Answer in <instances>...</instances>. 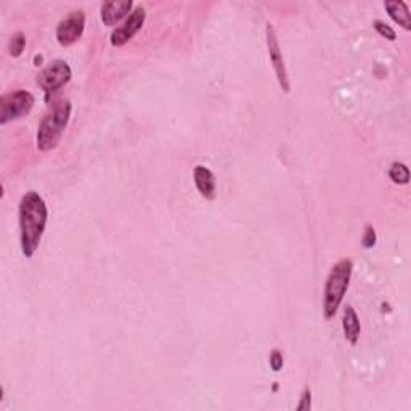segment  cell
I'll return each instance as SVG.
<instances>
[{
  "instance_id": "6da1fadb",
  "label": "cell",
  "mask_w": 411,
  "mask_h": 411,
  "mask_svg": "<svg viewBox=\"0 0 411 411\" xmlns=\"http://www.w3.org/2000/svg\"><path fill=\"white\" fill-rule=\"evenodd\" d=\"M19 219V243L24 257L31 259L42 240L49 220L47 202L37 191L24 193L18 207Z\"/></svg>"
},
{
  "instance_id": "7a4b0ae2",
  "label": "cell",
  "mask_w": 411,
  "mask_h": 411,
  "mask_svg": "<svg viewBox=\"0 0 411 411\" xmlns=\"http://www.w3.org/2000/svg\"><path fill=\"white\" fill-rule=\"evenodd\" d=\"M352 261L342 259L329 272L323 292V315L326 320H331L336 315L339 306L342 304V299L349 289L350 277H352Z\"/></svg>"
},
{
  "instance_id": "3957f363",
  "label": "cell",
  "mask_w": 411,
  "mask_h": 411,
  "mask_svg": "<svg viewBox=\"0 0 411 411\" xmlns=\"http://www.w3.org/2000/svg\"><path fill=\"white\" fill-rule=\"evenodd\" d=\"M71 118V103L63 100L52 108V111L40 121L37 130V148L40 151H50L57 148L62 135Z\"/></svg>"
},
{
  "instance_id": "277c9868",
  "label": "cell",
  "mask_w": 411,
  "mask_h": 411,
  "mask_svg": "<svg viewBox=\"0 0 411 411\" xmlns=\"http://www.w3.org/2000/svg\"><path fill=\"white\" fill-rule=\"evenodd\" d=\"M35 98L28 90H17L2 95L0 98V124L5 125L10 121H17L26 116L33 110Z\"/></svg>"
},
{
  "instance_id": "5b68a950",
  "label": "cell",
  "mask_w": 411,
  "mask_h": 411,
  "mask_svg": "<svg viewBox=\"0 0 411 411\" xmlns=\"http://www.w3.org/2000/svg\"><path fill=\"white\" fill-rule=\"evenodd\" d=\"M71 76H73V71H71L69 64L63 60H57L39 74L37 84L42 87L44 92L53 94L69 82Z\"/></svg>"
},
{
  "instance_id": "8992f818",
  "label": "cell",
  "mask_w": 411,
  "mask_h": 411,
  "mask_svg": "<svg viewBox=\"0 0 411 411\" xmlns=\"http://www.w3.org/2000/svg\"><path fill=\"white\" fill-rule=\"evenodd\" d=\"M85 29V15L82 10H74L58 23L57 40L62 47H69L82 37Z\"/></svg>"
},
{
  "instance_id": "52a82bcc",
  "label": "cell",
  "mask_w": 411,
  "mask_h": 411,
  "mask_svg": "<svg viewBox=\"0 0 411 411\" xmlns=\"http://www.w3.org/2000/svg\"><path fill=\"white\" fill-rule=\"evenodd\" d=\"M265 34H267L268 57H270L273 69H275L278 84H280L283 92L289 94V90H291V84H289V76H288V69H286V64H285V58H283V53H281L280 44H278V37H277L275 29H273V26L270 23L267 24Z\"/></svg>"
},
{
  "instance_id": "ba28073f",
  "label": "cell",
  "mask_w": 411,
  "mask_h": 411,
  "mask_svg": "<svg viewBox=\"0 0 411 411\" xmlns=\"http://www.w3.org/2000/svg\"><path fill=\"white\" fill-rule=\"evenodd\" d=\"M145 19H146L145 8L141 7V5H139V7L132 10L125 21L111 33V44H113L114 47H123V45L129 42V40L134 37L141 28H143Z\"/></svg>"
},
{
  "instance_id": "9c48e42d",
  "label": "cell",
  "mask_w": 411,
  "mask_h": 411,
  "mask_svg": "<svg viewBox=\"0 0 411 411\" xmlns=\"http://www.w3.org/2000/svg\"><path fill=\"white\" fill-rule=\"evenodd\" d=\"M134 2L132 0H111L101 5V21L106 26H114L123 19L125 15L132 12Z\"/></svg>"
},
{
  "instance_id": "30bf717a",
  "label": "cell",
  "mask_w": 411,
  "mask_h": 411,
  "mask_svg": "<svg viewBox=\"0 0 411 411\" xmlns=\"http://www.w3.org/2000/svg\"><path fill=\"white\" fill-rule=\"evenodd\" d=\"M195 184L198 191L201 193L202 198L206 200H214L217 193V184H216V175L212 174L211 169H207L204 166H196L195 167Z\"/></svg>"
},
{
  "instance_id": "8fae6325",
  "label": "cell",
  "mask_w": 411,
  "mask_h": 411,
  "mask_svg": "<svg viewBox=\"0 0 411 411\" xmlns=\"http://www.w3.org/2000/svg\"><path fill=\"white\" fill-rule=\"evenodd\" d=\"M342 328L344 334H346V339L350 344H357L360 338V331H362V324H360V320L357 312L352 306H347L344 308L342 315Z\"/></svg>"
},
{
  "instance_id": "7c38bea8",
  "label": "cell",
  "mask_w": 411,
  "mask_h": 411,
  "mask_svg": "<svg viewBox=\"0 0 411 411\" xmlns=\"http://www.w3.org/2000/svg\"><path fill=\"white\" fill-rule=\"evenodd\" d=\"M384 8L389 12V17L394 19L395 23L400 24L403 29L410 31L411 29V17H410V10L408 5L405 2H397V0H387L384 2Z\"/></svg>"
},
{
  "instance_id": "4fadbf2b",
  "label": "cell",
  "mask_w": 411,
  "mask_h": 411,
  "mask_svg": "<svg viewBox=\"0 0 411 411\" xmlns=\"http://www.w3.org/2000/svg\"><path fill=\"white\" fill-rule=\"evenodd\" d=\"M389 177L394 184L399 185H407L410 182V169L407 164L403 162H392L389 169Z\"/></svg>"
},
{
  "instance_id": "5bb4252c",
  "label": "cell",
  "mask_w": 411,
  "mask_h": 411,
  "mask_svg": "<svg viewBox=\"0 0 411 411\" xmlns=\"http://www.w3.org/2000/svg\"><path fill=\"white\" fill-rule=\"evenodd\" d=\"M24 47H26V37H24L23 33H17L12 35L8 42V52L12 57H19L23 53Z\"/></svg>"
},
{
  "instance_id": "9a60e30c",
  "label": "cell",
  "mask_w": 411,
  "mask_h": 411,
  "mask_svg": "<svg viewBox=\"0 0 411 411\" xmlns=\"http://www.w3.org/2000/svg\"><path fill=\"white\" fill-rule=\"evenodd\" d=\"M373 26H374V29H376V31H378L381 35H383V37L389 39V40H395V39H397V34H395L394 29L390 28L387 23L381 21V19H376V21L373 23Z\"/></svg>"
},
{
  "instance_id": "2e32d148",
  "label": "cell",
  "mask_w": 411,
  "mask_h": 411,
  "mask_svg": "<svg viewBox=\"0 0 411 411\" xmlns=\"http://www.w3.org/2000/svg\"><path fill=\"white\" fill-rule=\"evenodd\" d=\"M362 243L367 250H369V247H373L374 245H376V231H374V228L371 225H368L367 228H365V235H363Z\"/></svg>"
},
{
  "instance_id": "e0dca14e",
  "label": "cell",
  "mask_w": 411,
  "mask_h": 411,
  "mask_svg": "<svg viewBox=\"0 0 411 411\" xmlns=\"http://www.w3.org/2000/svg\"><path fill=\"white\" fill-rule=\"evenodd\" d=\"M270 367L273 371H280L283 368V355L280 350H273L270 355Z\"/></svg>"
},
{
  "instance_id": "ac0fdd59",
  "label": "cell",
  "mask_w": 411,
  "mask_h": 411,
  "mask_svg": "<svg viewBox=\"0 0 411 411\" xmlns=\"http://www.w3.org/2000/svg\"><path fill=\"white\" fill-rule=\"evenodd\" d=\"M311 399H312V392L311 389H306L301 395V403L297 405V410H308L311 408Z\"/></svg>"
}]
</instances>
